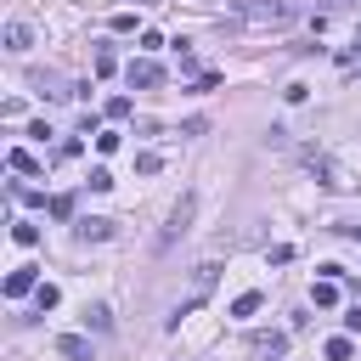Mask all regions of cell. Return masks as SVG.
I'll return each mask as SVG.
<instances>
[{"instance_id": "5", "label": "cell", "mask_w": 361, "mask_h": 361, "mask_svg": "<svg viewBox=\"0 0 361 361\" xmlns=\"http://www.w3.org/2000/svg\"><path fill=\"white\" fill-rule=\"evenodd\" d=\"M73 237H79V243H107V237H113V220H102V214H85V220L73 226Z\"/></svg>"}, {"instance_id": "17", "label": "cell", "mask_w": 361, "mask_h": 361, "mask_svg": "<svg viewBox=\"0 0 361 361\" xmlns=\"http://www.w3.org/2000/svg\"><path fill=\"white\" fill-rule=\"evenodd\" d=\"M96 73H102V79H107V73H118V56H113V51H107V45H102V51H96Z\"/></svg>"}, {"instance_id": "19", "label": "cell", "mask_w": 361, "mask_h": 361, "mask_svg": "<svg viewBox=\"0 0 361 361\" xmlns=\"http://www.w3.org/2000/svg\"><path fill=\"white\" fill-rule=\"evenodd\" d=\"M34 299H39V310H56V299H62V293H56L51 282H39V288H34Z\"/></svg>"}, {"instance_id": "21", "label": "cell", "mask_w": 361, "mask_h": 361, "mask_svg": "<svg viewBox=\"0 0 361 361\" xmlns=\"http://www.w3.org/2000/svg\"><path fill=\"white\" fill-rule=\"evenodd\" d=\"M102 113H107V118H130V96H113Z\"/></svg>"}, {"instance_id": "24", "label": "cell", "mask_w": 361, "mask_h": 361, "mask_svg": "<svg viewBox=\"0 0 361 361\" xmlns=\"http://www.w3.org/2000/svg\"><path fill=\"white\" fill-rule=\"evenodd\" d=\"M350 51H361V23H355V39H350Z\"/></svg>"}, {"instance_id": "1", "label": "cell", "mask_w": 361, "mask_h": 361, "mask_svg": "<svg viewBox=\"0 0 361 361\" xmlns=\"http://www.w3.org/2000/svg\"><path fill=\"white\" fill-rule=\"evenodd\" d=\"M231 11L237 23H254V28H288L299 17V0H237Z\"/></svg>"}, {"instance_id": "10", "label": "cell", "mask_w": 361, "mask_h": 361, "mask_svg": "<svg viewBox=\"0 0 361 361\" xmlns=\"http://www.w3.org/2000/svg\"><path fill=\"white\" fill-rule=\"evenodd\" d=\"M288 350V333H254V355H282Z\"/></svg>"}, {"instance_id": "15", "label": "cell", "mask_w": 361, "mask_h": 361, "mask_svg": "<svg viewBox=\"0 0 361 361\" xmlns=\"http://www.w3.org/2000/svg\"><path fill=\"white\" fill-rule=\"evenodd\" d=\"M11 237H17L23 248H34V243H39V226H28V220H17V226H11Z\"/></svg>"}, {"instance_id": "6", "label": "cell", "mask_w": 361, "mask_h": 361, "mask_svg": "<svg viewBox=\"0 0 361 361\" xmlns=\"http://www.w3.org/2000/svg\"><path fill=\"white\" fill-rule=\"evenodd\" d=\"M56 355H62V361H90L96 350H90V338H79V333H62V338H56Z\"/></svg>"}, {"instance_id": "16", "label": "cell", "mask_w": 361, "mask_h": 361, "mask_svg": "<svg viewBox=\"0 0 361 361\" xmlns=\"http://www.w3.org/2000/svg\"><path fill=\"white\" fill-rule=\"evenodd\" d=\"M254 310H259V293H237L231 299V316H254Z\"/></svg>"}, {"instance_id": "25", "label": "cell", "mask_w": 361, "mask_h": 361, "mask_svg": "<svg viewBox=\"0 0 361 361\" xmlns=\"http://www.w3.org/2000/svg\"><path fill=\"white\" fill-rule=\"evenodd\" d=\"M141 6H164V0H141Z\"/></svg>"}, {"instance_id": "23", "label": "cell", "mask_w": 361, "mask_h": 361, "mask_svg": "<svg viewBox=\"0 0 361 361\" xmlns=\"http://www.w3.org/2000/svg\"><path fill=\"white\" fill-rule=\"evenodd\" d=\"M344 327H350V333H361V305H355V310L344 316Z\"/></svg>"}, {"instance_id": "13", "label": "cell", "mask_w": 361, "mask_h": 361, "mask_svg": "<svg viewBox=\"0 0 361 361\" xmlns=\"http://www.w3.org/2000/svg\"><path fill=\"white\" fill-rule=\"evenodd\" d=\"M85 327L107 333V327H113V310H107V305H90V310H85Z\"/></svg>"}, {"instance_id": "3", "label": "cell", "mask_w": 361, "mask_h": 361, "mask_svg": "<svg viewBox=\"0 0 361 361\" xmlns=\"http://www.w3.org/2000/svg\"><path fill=\"white\" fill-rule=\"evenodd\" d=\"M305 169L310 175H322V186H333V192H350L355 180H350V169H338L327 152H316V147H305Z\"/></svg>"}, {"instance_id": "11", "label": "cell", "mask_w": 361, "mask_h": 361, "mask_svg": "<svg viewBox=\"0 0 361 361\" xmlns=\"http://www.w3.org/2000/svg\"><path fill=\"white\" fill-rule=\"evenodd\" d=\"M6 164H11L17 175H34V169H39V158H34L28 147H11V158H6Z\"/></svg>"}, {"instance_id": "9", "label": "cell", "mask_w": 361, "mask_h": 361, "mask_svg": "<svg viewBox=\"0 0 361 361\" xmlns=\"http://www.w3.org/2000/svg\"><path fill=\"white\" fill-rule=\"evenodd\" d=\"M214 271H220V265H214V259H203V265H197V271H192V299H203V293H209V288H214Z\"/></svg>"}, {"instance_id": "2", "label": "cell", "mask_w": 361, "mask_h": 361, "mask_svg": "<svg viewBox=\"0 0 361 361\" xmlns=\"http://www.w3.org/2000/svg\"><path fill=\"white\" fill-rule=\"evenodd\" d=\"M192 214H197V192H180V203L169 209V220H164V231H158V243H152V248H158V254H169V248L192 231Z\"/></svg>"}, {"instance_id": "18", "label": "cell", "mask_w": 361, "mask_h": 361, "mask_svg": "<svg viewBox=\"0 0 361 361\" xmlns=\"http://www.w3.org/2000/svg\"><path fill=\"white\" fill-rule=\"evenodd\" d=\"M135 169H141V175H158L164 158H158V152H135Z\"/></svg>"}, {"instance_id": "14", "label": "cell", "mask_w": 361, "mask_h": 361, "mask_svg": "<svg viewBox=\"0 0 361 361\" xmlns=\"http://www.w3.org/2000/svg\"><path fill=\"white\" fill-rule=\"evenodd\" d=\"M51 220H73V197H68V192L51 197Z\"/></svg>"}, {"instance_id": "20", "label": "cell", "mask_w": 361, "mask_h": 361, "mask_svg": "<svg viewBox=\"0 0 361 361\" xmlns=\"http://www.w3.org/2000/svg\"><path fill=\"white\" fill-rule=\"evenodd\" d=\"M113 34H135V11H113Z\"/></svg>"}, {"instance_id": "8", "label": "cell", "mask_w": 361, "mask_h": 361, "mask_svg": "<svg viewBox=\"0 0 361 361\" xmlns=\"http://www.w3.org/2000/svg\"><path fill=\"white\" fill-rule=\"evenodd\" d=\"M28 45H34V28H28V23H6V51H17V56H23Z\"/></svg>"}, {"instance_id": "7", "label": "cell", "mask_w": 361, "mask_h": 361, "mask_svg": "<svg viewBox=\"0 0 361 361\" xmlns=\"http://www.w3.org/2000/svg\"><path fill=\"white\" fill-rule=\"evenodd\" d=\"M39 282H34V265H17L11 276H6V299H23V293H34Z\"/></svg>"}, {"instance_id": "4", "label": "cell", "mask_w": 361, "mask_h": 361, "mask_svg": "<svg viewBox=\"0 0 361 361\" xmlns=\"http://www.w3.org/2000/svg\"><path fill=\"white\" fill-rule=\"evenodd\" d=\"M124 79H130V90H158V85H164V68H158L152 56H135V62L124 68Z\"/></svg>"}, {"instance_id": "12", "label": "cell", "mask_w": 361, "mask_h": 361, "mask_svg": "<svg viewBox=\"0 0 361 361\" xmlns=\"http://www.w3.org/2000/svg\"><path fill=\"white\" fill-rule=\"evenodd\" d=\"M310 299H316L322 310H327V305H338V282H333V276H322V282L310 288Z\"/></svg>"}, {"instance_id": "22", "label": "cell", "mask_w": 361, "mask_h": 361, "mask_svg": "<svg viewBox=\"0 0 361 361\" xmlns=\"http://www.w3.org/2000/svg\"><path fill=\"white\" fill-rule=\"evenodd\" d=\"M327 361H350V338H327Z\"/></svg>"}]
</instances>
